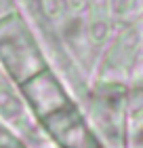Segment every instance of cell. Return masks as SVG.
Instances as JSON below:
<instances>
[{"instance_id": "1", "label": "cell", "mask_w": 143, "mask_h": 148, "mask_svg": "<svg viewBox=\"0 0 143 148\" xmlns=\"http://www.w3.org/2000/svg\"><path fill=\"white\" fill-rule=\"evenodd\" d=\"M0 64L15 80L30 78L46 66L23 17L13 11L0 17Z\"/></svg>"}]
</instances>
